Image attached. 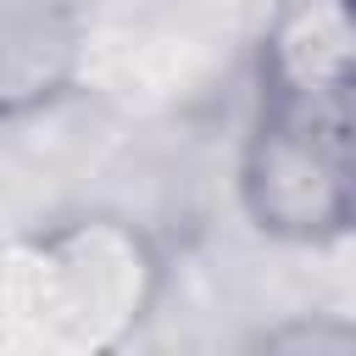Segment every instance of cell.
Returning a JSON list of instances; mask_svg holds the SVG:
<instances>
[{
    "label": "cell",
    "mask_w": 356,
    "mask_h": 356,
    "mask_svg": "<svg viewBox=\"0 0 356 356\" xmlns=\"http://www.w3.org/2000/svg\"><path fill=\"white\" fill-rule=\"evenodd\" d=\"M267 345H334V350H356V328H278V334H267Z\"/></svg>",
    "instance_id": "7a4b0ae2"
},
{
    "label": "cell",
    "mask_w": 356,
    "mask_h": 356,
    "mask_svg": "<svg viewBox=\"0 0 356 356\" xmlns=\"http://www.w3.org/2000/svg\"><path fill=\"white\" fill-rule=\"evenodd\" d=\"M150 289H156L150 245L111 217H83L33 234L28 261L17 273L22 317H33L44 328V345L56 350H100L122 339L145 317Z\"/></svg>",
    "instance_id": "6da1fadb"
}]
</instances>
